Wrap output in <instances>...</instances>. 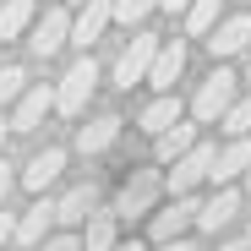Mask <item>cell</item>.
I'll return each instance as SVG.
<instances>
[{
    "label": "cell",
    "mask_w": 251,
    "mask_h": 251,
    "mask_svg": "<svg viewBox=\"0 0 251 251\" xmlns=\"http://www.w3.org/2000/svg\"><path fill=\"white\" fill-rule=\"evenodd\" d=\"M66 170V148H44V153H33L27 158V170H22V186L27 191H50Z\"/></svg>",
    "instance_id": "cell-14"
},
{
    "label": "cell",
    "mask_w": 251,
    "mask_h": 251,
    "mask_svg": "<svg viewBox=\"0 0 251 251\" xmlns=\"http://www.w3.org/2000/svg\"><path fill=\"white\" fill-rule=\"evenodd\" d=\"M93 207H99V186L88 180V186H71L60 202H55V224H66V229H76L82 219H88L93 213Z\"/></svg>",
    "instance_id": "cell-17"
},
{
    "label": "cell",
    "mask_w": 251,
    "mask_h": 251,
    "mask_svg": "<svg viewBox=\"0 0 251 251\" xmlns=\"http://www.w3.org/2000/svg\"><path fill=\"white\" fill-rule=\"evenodd\" d=\"M153 6H158V0H109V22H126V27H142Z\"/></svg>",
    "instance_id": "cell-23"
},
{
    "label": "cell",
    "mask_w": 251,
    "mask_h": 251,
    "mask_svg": "<svg viewBox=\"0 0 251 251\" xmlns=\"http://www.w3.org/2000/svg\"><path fill=\"white\" fill-rule=\"evenodd\" d=\"M120 115H93L88 126H76V153H109L120 142Z\"/></svg>",
    "instance_id": "cell-13"
},
{
    "label": "cell",
    "mask_w": 251,
    "mask_h": 251,
    "mask_svg": "<svg viewBox=\"0 0 251 251\" xmlns=\"http://www.w3.org/2000/svg\"><path fill=\"white\" fill-rule=\"evenodd\" d=\"M235 213H240V191H235V186H219V191H213V202H202V207H197V224H202L207 235H219Z\"/></svg>",
    "instance_id": "cell-16"
},
{
    "label": "cell",
    "mask_w": 251,
    "mask_h": 251,
    "mask_svg": "<svg viewBox=\"0 0 251 251\" xmlns=\"http://www.w3.org/2000/svg\"><path fill=\"white\" fill-rule=\"evenodd\" d=\"M213 22H219V0H191V6H186V33L191 38H202Z\"/></svg>",
    "instance_id": "cell-24"
},
{
    "label": "cell",
    "mask_w": 251,
    "mask_h": 251,
    "mask_svg": "<svg viewBox=\"0 0 251 251\" xmlns=\"http://www.w3.org/2000/svg\"><path fill=\"white\" fill-rule=\"evenodd\" d=\"M33 251H82V240L76 235H50V240H38Z\"/></svg>",
    "instance_id": "cell-26"
},
{
    "label": "cell",
    "mask_w": 251,
    "mask_h": 251,
    "mask_svg": "<svg viewBox=\"0 0 251 251\" xmlns=\"http://www.w3.org/2000/svg\"><path fill=\"white\" fill-rule=\"evenodd\" d=\"M11 224H17V219L6 213V207H0V246H6V240H11Z\"/></svg>",
    "instance_id": "cell-29"
},
{
    "label": "cell",
    "mask_w": 251,
    "mask_h": 251,
    "mask_svg": "<svg viewBox=\"0 0 251 251\" xmlns=\"http://www.w3.org/2000/svg\"><path fill=\"white\" fill-rule=\"evenodd\" d=\"M180 71H186V38H158V50H153V66H148V88H158V93H175V82H180Z\"/></svg>",
    "instance_id": "cell-6"
},
{
    "label": "cell",
    "mask_w": 251,
    "mask_h": 251,
    "mask_svg": "<svg viewBox=\"0 0 251 251\" xmlns=\"http://www.w3.org/2000/svg\"><path fill=\"white\" fill-rule=\"evenodd\" d=\"M158 6H164V11H186L191 0H158Z\"/></svg>",
    "instance_id": "cell-31"
},
{
    "label": "cell",
    "mask_w": 251,
    "mask_h": 251,
    "mask_svg": "<svg viewBox=\"0 0 251 251\" xmlns=\"http://www.w3.org/2000/svg\"><path fill=\"white\" fill-rule=\"evenodd\" d=\"M197 142V126H186V120H175V126H164L158 131V164H170V158H180L186 148Z\"/></svg>",
    "instance_id": "cell-21"
},
{
    "label": "cell",
    "mask_w": 251,
    "mask_h": 251,
    "mask_svg": "<svg viewBox=\"0 0 251 251\" xmlns=\"http://www.w3.org/2000/svg\"><path fill=\"white\" fill-rule=\"evenodd\" d=\"M240 93V76L229 71V66H219L213 76H207L202 82V88H197V99H191V115H197V126H213L224 109H229V99Z\"/></svg>",
    "instance_id": "cell-3"
},
{
    "label": "cell",
    "mask_w": 251,
    "mask_h": 251,
    "mask_svg": "<svg viewBox=\"0 0 251 251\" xmlns=\"http://www.w3.org/2000/svg\"><path fill=\"white\" fill-rule=\"evenodd\" d=\"M213 153H219L213 142H191L180 158H170L175 170L164 175V186H170V191H197V186L207 180V170H213Z\"/></svg>",
    "instance_id": "cell-5"
},
{
    "label": "cell",
    "mask_w": 251,
    "mask_h": 251,
    "mask_svg": "<svg viewBox=\"0 0 251 251\" xmlns=\"http://www.w3.org/2000/svg\"><path fill=\"white\" fill-rule=\"evenodd\" d=\"M197 197L191 191H170V202L153 213V240H175V235H186L191 224H197Z\"/></svg>",
    "instance_id": "cell-8"
},
{
    "label": "cell",
    "mask_w": 251,
    "mask_h": 251,
    "mask_svg": "<svg viewBox=\"0 0 251 251\" xmlns=\"http://www.w3.org/2000/svg\"><path fill=\"white\" fill-rule=\"evenodd\" d=\"M246 186H251V164H246Z\"/></svg>",
    "instance_id": "cell-35"
},
{
    "label": "cell",
    "mask_w": 251,
    "mask_h": 251,
    "mask_svg": "<svg viewBox=\"0 0 251 251\" xmlns=\"http://www.w3.org/2000/svg\"><path fill=\"white\" fill-rule=\"evenodd\" d=\"M213 126H219L224 137H251V93H246V99L235 93V99H229V109H224Z\"/></svg>",
    "instance_id": "cell-22"
},
{
    "label": "cell",
    "mask_w": 251,
    "mask_h": 251,
    "mask_svg": "<svg viewBox=\"0 0 251 251\" xmlns=\"http://www.w3.org/2000/svg\"><path fill=\"white\" fill-rule=\"evenodd\" d=\"M153 50H158V33H137L131 44L120 50V60H115V88L131 93L137 82L148 76V66H153Z\"/></svg>",
    "instance_id": "cell-7"
},
{
    "label": "cell",
    "mask_w": 251,
    "mask_h": 251,
    "mask_svg": "<svg viewBox=\"0 0 251 251\" xmlns=\"http://www.w3.org/2000/svg\"><path fill=\"white\" fill-rule=\"evenodd\" d=\"M240 82H251V55H246V76H240Z\"/></svg>",
    "instance_id": "cell-34"
},
{
    "label": "cell",
    "mask_w": 251,
    "mask_h": 251,
    "mask_svg": "<svg viewBox=\"0 0 251 251\" xmlns=\"http://www.w3.org/2000/svg\"><path fill=\"white\" fill-rule=\"evenodd\" d=\"M22 88H27V71H22V66H0V109H6Z\"/></svg>",
    "instance_id": "cell-25"
},
{
    "label": "cell",
    "mask_w": 251,
    "mask_h": 251,
    "mask_svg": "<svg viewBox=\"0 0 251 251\" xmlns=\"http://www.w3.org/2000/svg\"><path fill=\"white\" fill-rule=\"evenodd\" d=\"M109 251H142V246H137V240H131V246H120V240H115V246H109Z\"/></svg>",
    "instance_id": "cell-33"
},
{
    "label": "cell",
    "mask_w": 251,
    "mask_h": 251,
    "mask_svg": "<svg viewBox=\"0 0 251 251\" xmlns=\"http://www.w3.org/2000/svg\"><path fill=\"white\" fill-rule=\"evenodd\" d=\"M158 191H164V175H158V170H131V180L115 191V207H109V213H115L120 224L148 219V213H153V202H158Z\"/></svg>",
    "instance_id": "cell-1"
},
{
    "label": "cell",
    "mask_w": 251,
    "mask_h": 251,
    "mask_svg": "<svg viewBox=\"0 0 251 251\" xmlns=\"http://www.w3.org/2000/svg\"><path fill=\"white\" fill-rule=\"evenodd\" d=\"M246 164H251V137H229V148L213 153V170H207V180H213V186H229L235 175H246Z\"/></svg>",
    "instance_id": "cell-15"
},
{
    "label": "cell",
    "mask_w": 251,
    "mask_h": 251,
    "mask_svg": "<svg viewBox=\"0 0 251 251\" xmlns=\"http://www.w3.org/2000/svg\"><path fill=\"white\" fill-rule=\"evenodd\" d=\"M11 186H17V170L6 164V153H0V207H6V197H11Z\"/></svg>",
    "instance_id": "cell-27"
},
{
    "label": "cell",
    "mask_w": 251,
    "mask_h": 251,
    "mask_svg": "<svg viewBox=\"0 0 251 251\" xmlns=\"http://www.w3.org/2000/svg\"><path fill=\"white\" fill-rule=\"evenodd\" d=\"M219 251H251V246H246V240H224Z\"/></svg>",
    "instance_id": "cell-32"
},
{
    "label": "cell",
    "mask_w": 251,
    "mask_h": 251,
    "mask_svg": "<svg viewBox=\"0 0 251 251\" xmlns=\"http://www.w3.org/2000/svg\"><path fill=\"white\" fill-rule=\"evenodd\" d=\"M180 115H186V104H180V93H158V99H153V104H148V109L137 115V126H142L148 137H158L164 126H175Z\"/></svg>",
    "instance_id": "cell-18"
},
{
    "label": "cell",
    "mask_w": 251,
    "mask_h": 251,
    "mask_svg": "<svg viewBox=\"0 0 251 251\" xmlns=\"http://www.w3.org/2000/svg\"><path fill=\"white\" fill-rule=\"evenodd\" d=\"M158 251H197V246H191L186 235H175V240H158Z\"/></svg>",
    "instance_id": "cell-28"
},
{
    "label": "cell",
    "mask_w": 251,
    "mask_h": 251,
    "mask_svg": "<svg viewBox=\"0 0 251 251\" xmlns=\"http://www.w3.org/2000/svg\"><path fill=\"white\" fill-rule=\"evenodd\" d=\"M109 27V0H82L71 27H66V44H82V50H93V38H104Z\"/></svg>",
    "instance_id": "cell-10"
},
{
    "label": "cell",
    "mask_w": 251,
    "mask_h": 251,
    "mask_svg": "<svg viewBox=\"0 0 251 251\" xmlns=\"http://www.w3.org/2000/svg\"><path fill=\"white\" fill-rule=\"evenodd\" d=\"M82 224H88V235H82V251H109V246L120 240V219H115V213H99V207H93Z\"/></svg>",
    "instance_id": "cell-20"
},
{
    "label": "cell",
    "mask_w": 251,
    "mask_h": 251,
    "mask_svg": "<svg viewBox=\"0 0 251 251\" xmlns=\"http://www.w3.org/2000/svg\"><path fill=\"white\" fill-rule=\"evenodd\" d=\"M50 109H55V88H50V82H27V88L17 93V115H11V131H38Z\"/></svg>",
    "instance_id": "cell-9"
},
{
    "label": "cell",
    "mask_w": 251,
    "mask_h": 251,
    "mask_svg": "<svg viewBox=\"0 0 251 251\" xmlns=\"http://www.w3.org/2000/svg\"><path fill=\"white\" fill-rule=\"evenodd\" d=\"M6 142H11V120L0 115V153H6Z\"/></svg>",
    "instance_id": "cell-30"
},
{
    "label": "cell",
    "mask_w": 251,
    "mask_h": 251,
    "mask_svg": "<svg viewBox=\"0 0 251 251\" xmlns=\"http://www.w3.org/2000/svg\"><path fill=\"white\" fill-rule=\"evenodd\" d=\"M93 88H99V60L82 50V60H71V71L60 76V88H55V109L60 115H82L88 99H93Z\"/></svg>",
    "instance_id": "cell-2"
},
{
    "label": "cell",
    "mask_w": 251,
    "mask_h": 251,
    "mask_svg": "<svg viewBox=\"0 0 251 251\" xmlns=\"http://www.w3.org/2000/svg\"><path fill=\"white\" fill-rule=\"evenodd\" d=\"M202 38H207L213 55H246V50H251V17H246V11H240V17H224V22L207 27Z\"/></svg>",
    "instance_id": "cell-11"
},
{
    "label": "cell",
    "mask_w": 251,
    "mask_h": 251,
    "mask_svg": "<svg viewBox=\"0 0 251 251\" xmlns=\"http://www.w3.org/2000/svg\"><path fill=\"white\" fill-rule=\"evenodd\" d=\"M50 224H55V202H50L44 191H38V202H33L27 213L11 224V240H17V246H38V240L50 235Z\"/></svg>",
    "instance_id": "cell-12"
},
{
    "label": "cell",
    "mask_w": 251,
    "mask_h": 251,
    "mask_svg": "<svg viewBox=\"0 0 251 251\" xmlns=\"http://www.w3.org/2000/svg\"><path fill=\"white\" fill-rule=\"evenodd\" d=\"M71 6H82V0H71Z\"/></svg>",
    "instance_id": "cell-36"
},
{
    "label": "cell",
    "mask_w": 251,
    "mask_h": 251,
    "mask_svg": "<svg viewBox=\"0 0 251 251\" xmlns=\"http://www.w3.org/2000/svg\"><path fill=\"white\" fill-rule=\"evenodd\" d=\"M66 27H71V11L66 6H50V11H38L33 22H27V50L38 55V60H50V55H60L66 50Z\"/></svg>",
    "instance_id": "cell-4"
},
{
    "label": "cell",
    "mask_w": 251,
    "mask_h": 251,
    "mask_svg": "<svg viewBox=\"0 0 251 251\" xmlns=\"http://www.w3.org/2000/svg\"><path fill=\"white\" fill-rule=\"evenodd\" d=\"M33 17H38V0H0V44L22 38Z\"/></svg>",
    "instance_id": "cell-19"
}]
</instances>
